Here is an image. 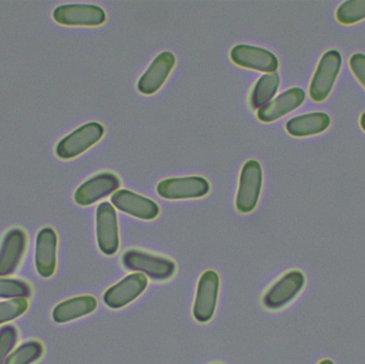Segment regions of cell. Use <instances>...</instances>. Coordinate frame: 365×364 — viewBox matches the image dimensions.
<instances>
[{"label": "cell", "instance_id": "obj_1", "mask_svg": "<svg viewBox=\"0 0 365 364\" xmlns=\"http://www.w3.org/2000/svg\"><path fill=\"white\" fill-rule=\"evenodd\" d=\"M122 263L128 271L145 274L158 281L170 279L177 271V264L170 259L153 256L136 249L126 251L122 256Z\"/></svg>", "mask_w": 365, "mask_h": 364}, {"label": "cell", "instance_id": "obj_2", "mask_svg": "<svg viewBox=\"0 0 365 364\" xmlns=\"http://www.w3.org/2000/svg\"><path fill=\"white\" fill-rule=\"evenodd\" d=\"M263 185V170L257 160L245 162L240 171V186L236 196V209L240 213L248 214L255 211L261 196Z\"/></svg>", "mask_w": 365, "mask_h": 364}, {"label": "cell", "instance_id": "obj_3", "mask_svg": "<svg viewBox=\"0 0 365 364\" xmlns=\"http://www.w3.org/2000/svg\"><path fill=\"white\" fill-rule=\"evenodd\" d=\"M104 132V126L98 122L83 124L57 143L56 155L61 160H73L98 143Z\"/></svg>", "mask_w": 365, "mask_h": 364}, {"label": "cell", "instance_id": "obj_4", "mask_svg": "<svg viewBox=\"0 0 365 364\" xmlns=\"http://www.w3.org/2000/svg\"><path fill=\"white\" fill-rule=\"evenodd\" d=\"M342 62V55L336 49H331L324 53L313 75L310 90H309L310 98L314 102H323L329 96L336 77L340 73Z\"/></svg>", "mask_w": 365, "mask_h": 364}, {"label": "cell", "instance_id": "obj_5", "mask_svg": "<svg viewBox=\"0 0 365 364\" xmlns=\"http://www.w3.org/2000/svg\"><path fill=\"white\" fill-rule=\"evenodd\" d=\"M220 278L215 271L202 274L197 282V294L193 303L192 314L197 322H210L216 311L218 301Z\"/></svg>", "mask_w": 365, "mask_h": 364}, {"label": "cell", "instance_id": "obj_6", "mask_svg": "<svg viewBox=\"0 0 365 364\" xmlns=\"http://www.w3.org/2000/svg\"><path fill=\"white\" fill-rule=\"evenodd\" d=\"M53 19L70 27H96L106 21L105 11L96 4H62L53 10Z\"/></svg>", "mask_w": 365, "mask_h": 364}, {"label": "cell", "instance_id": "obj_7", "mask_svg": "<svg viewBox=\"0 0 365 364\" xmlns=\"http://www.w3.org/2000/svg\"><path fill=\"white\" fill-rule=\"evenodd\" d=\"M96 241L106 256L117 254L120 247L117 212L109 202L101 203L96 209Z\"/></svg>", "mask_w": 365, "mask_h": 364}, {"label": "cell", "instance_id": "obj_8", "mask_svg": "<svg viewBox=\"0 0 365 364\" xmlns=\"http://www.w3.org/2000/svg\"><path fill=\"white\" fill-rule=\"evenodd\" d=\"M306 284V276L300 271H291L280 278L263 297L267 309H282L298 296Z\"/></svg>", "mask_w": 365, "mask_h": 364}, {"label": "cell", "instance_id": "obj_9", "mask_svg": "<svg viewBox=\"0 0 365 364\" xmlns=\"http://www.w3.org/2000/svg\"><path fill=\"white\" fill-rule=\"evenodd\" d=\"M156 190L167 200H186L205 197L210 192V185L202 177H175L160 182Z\"/></svg>", "mask_w": 365, "mask_h": 364}, {"label": "cell", "instance_id": "obj_10", "mask_svg": "<svg viewBox=\"0 0 365 364\" xmlns=\"http://www.w3.org/2000/svg\"><path fill=\"white\" fill-rule=\"evenodd\" d=\"M149 286L147 276L143 274H130L121 281L109 288L104 293L105 305L113 310H119L136 301L145 293Z\"/></svg>", "mask_w": 365, "mask_h": 364}, {"label": "cell", "instance_id": "obj_11", "mask_svg": "<svg viewBox=\"0 0 365 364\" xmlns=\"http://www.w3.org/2000/svg\"><path fill=\"white\" fill-rule=\"evenodd\" d=\"M232 61L236 66L264 73H276L279 60L276 55L262 47L251 45H236L230 53Z\"/></svg>", "mask_w": 365, "mask_h": 364}, {"label": "cell", "instance_id": "obj_12", "mask_svg": "<svg viewBox=\"0 0 365 364\" xmlns=\"http://www.w3.org/2000/svg\"><path fill=\"white\" fill-rule=\"evenodd\" d=\"M120 185L119 177L113 173L103 172L94 175L77 188L74 194L75 202L81 207H89L117 192Z\"/></svg>", "mask_w": 365, "mask_h": 364}, {"label": "cell", "instance_id": "obj_13", "mask_svg": "<svg viewBox=\"0 0 365 364\" xmlns=\"http://www.w3.org/2000/svg\"><path fill=\"white\" fill-rule=\"evenodd\" d=\"M27 247V235L14 228L6 233L0 245V278L14 274L21 264Z\"/></svg>", "mask_w": 365, "mask_h": 364}, {"label": "cell", "instance_id": "obj_14", "mask_svg": "<svg viewBox=\"0 0 365 364\" xmlns=\"http://www.w3.org/2000/svg\"><path fill=\"white\" fill-rule=\"evenodd\" d=\"M58 235L51 227L38 231L36 241L34 264L38 276L53 277L57 269Z\"/></svg>", "mask_w": 365, "mask_h": 364}, {"label": "cell", "instance_id": "obj_15", "mask_svg": "<svg viewBox=\"0 0 365 364\" xmlns=\"http://www.w3.org/2000/svg\"><path fill=\"white\" fill-rule=\"evenodd\" d=\"M111 203L119 211L143 220H153L160 215L158 203L128 189L117 190L111 196Z\"/></svg>", "mask_w": 365, "mask_h": 364}, {"label": "cell", "instance_id": "obj_16", "mask_svg": "<svg viewBox=\"0 0 365 364\" xmlns=\"http://www.w3.org/2000/svg\"><path fill=\"white\" fill-rule=\"evenodd\" d=\"M175 63H177L175 56L170 51L160 53L139 79L137 85L139 91L145 95L156 93L166 83Z\"/></svg>", "mask_w": 365, "mask_h": 364}, {"label": "cell", "instance_id": "obj_17", "mask_svg": "<svg viewBox=\"0 0 365 364\" xmlns=\"http://www.w3.org/2000/svg\"><path fill=\"white\" fill-rule=\"evenodd\" d=\"M304 100L306 93L302 88H291L259 108L257 110V119L265 123L277 121L302 106Z\"/></svg>", "mask_w": 365, "mask_h": 364}, {"label": "cell", "instance_id": "obj_18", "mask_svg": "<svg viewBox=\"0 0 365 364\" xmlns=\"http://www.w3.org/2000/svg\"><path fill=\"white\" fill-rule=\"evenodd\" d=\"M96 308H98V301L96 297L91 295H83V296L74 297L58 303L53 308L51 316H53V320L58 324H66L93 313Z\"/></svg>", "mask_w": 365, "mask_h": 364}, {"label": "cell", "instance_id": "obj_19", "mask_svg": "<svg viewBox=\"0 0 365 364\" xmlns=\"http://www.w3.org/2000/svg\"><path fill=\"white\" fill-rule=\"evenodd\" d=\"M331 119L325 113H312L298 115L287 123V130L291 136L309 137L319 135L329 128Z\"/></svg>", "mask_w": 365, "mask_h": 364}, {"label": "cell", "instance_id": "obj_20", "mask_svg": "<svg viewBox=\"0 0 365 364\" xmlns=\"http://www.w3.org/2000/svg\"><path fill=\"white\" fill-rule=\"evenodd\" d=\"M279 85H280V77L277 73H269L259 77L251 93V106L257 110L265 106L276 95Z\"/></svg>", "mask_w": 365, "mask_h": 364}, {"label": "cell", "instance_id": "obj_21", "mask_svg": "<svg viewBox=\"0 0 365 364\" xmlns=\"http://www.w3.org/2000/svg\"><path fill=\"white\" fill-rule=\"evenodd\" d=\"M44 354V346L36 340H30L11 353L4 364H34Z\"/></svg>", "mask_w": 365, "mask_h": 364}, {"label": "cell", "instance_id": "obj_22", "mask_svg": "<svg viewBox=\"0 0 365 364\" xmlns=\"http://www.w3.org/2000/svg\"><path fill=\"white\" fill-rule=\"evenodd\" d=\"M336 19L343 25H354L365 19V0L343 2L336 13Z\"/></svg>", "mask_w": 365, "mask_h": 364}, {"label": "cell", "instance_id": "obj_23", "mask_svg": "<svg viewBox=\"0 0 365 364\" xmlns=\"http://www.w3.org/2000/svg\"><path fill=\"white\" fill-rule=\"evenodd\" d=\"M31 286L23 280L0 278V298H26L31 296Z\"/></svg>", "mask_w": 365, "mask_h": 364}, {"label": "cell", "instance_id": "obj_24", "mask_svg": "<svg viewBox=\"0 0 365 364\" xmlns=\"http://www.w3.org/2000/svg\"><path fill=\"white\" fill-rule=\"evenodd\" d=\"M29 303L26 298L11 299L0 303V325L14 321L27 312Z\"/></svg>", "mask_w": 365, "mask_h": 364}, {"label": "cell", "instance_id": "obj_25", "mask_svg": "<svg viewBox=\"0 0 365 364\" xmlns=\"http://www.w3.org/2000/svg\"><path fill=\"white\" fill-rule=\"evenodd\" d=\"M19 340V331L13 325L0 328V364H4Z\"/></svg>", "mask_w": 365, "mask_h": 364}, {"label": "cell", "instance_id": "obj_26", "mask_svg": "<svg viewBox=\"0 0 365 364\" xmlns=\"http://www.w3.org/2000/svg\"><path fill=\"white\" fill-rule=\"evenodd\" d=\"M349 66L356 78L364 85L365 89V55L361 53H354L349 59Z\"/></svg>", "mask_w": 365, "mask_h": 364}, {"label": "cell", "instance_id": "obj_27", "mask_svg": "<svg viewBox=\"0 0 365 364\" xmlns=\"http://www.w3.org/2000/svg\"><path fill=\"white\" fill-rule=\"evenodd\" d=\"M360 125H361L362 130L365 132V113L361 115V118H360Z\"/></svg>", "mask_w": 365, "mask_h": 364}, {"label": "cell", "instance_id": "obj_28", "mask_svg": "<svg viewBox=\"0 0 365 364\" xmlns=\"http://www.w3.org/2000/svg\"><path fill=\"white\" fill-rule=\"evenodd\" d=\"M319 364H334V361L330 360V359H324Z\"/></svg>", "mask_w": 365, "mask_h": 364}, {"label": "cell", "instance_id": "obj_29", "mask_svg": "<svg viewBox=\"0 0 365 364\" xmlns=\"http://www.w3.org/2000/svg\"><path fill=\"white\" fill-rule=\"evenodd\" d=\"M216 364H220V363H216Z\"/></svg>", "mask_w": 365, "mask_h": 364}]
</instances>
